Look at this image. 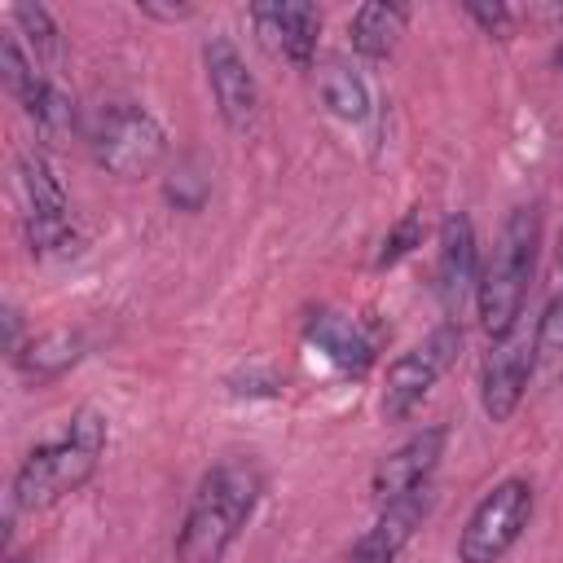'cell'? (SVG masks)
Instances as JSON below:
<instances>
[{"instance_id":"6da1fadb","label":"cell","mask_w":563,"mask_h":563,"mask_svg":"<svg viewBox=\"0 0 563 563\" xmlns=\"http://www.w3.org/2000/svg\"><path fill=\"white\" fill-rule=\"evenodd\" d=\"M264 497V471L255 457H220L194 484L185 519L176 528V563H220Z\"/></svg>"},{"instance_id":"7a4b0ae2","label":"cell","mask_w":563,"mask_h":563,"mask_svg":"<svg viewBox=\"0 0 563 563\" xmlns=\"http://www.w3.org/2000/svg\"><path fill=\"white\" fill-rule=\"evenodd\" d=\"M110 444V418L97 405H79L66 427L48 440H40L13 471V488H9V510H48L57 501H66L70 493H79L97 466L101 453Z\"/></svg>"},{"instance_id":"3957f363","label":"cell","mask_w":563,"mask_h":563,"mask_svg":"<svg viewBox=\"0 0 563 563\" xmlns=\"http://www.w3.org/2000/svg\"><path fill=\"white\" fill-rule=\"evenodd\" d=\"M537 251H541V207L519 202L506 211L493 238V251L479 264L475 317L488 339H501L523 321V303H528L532 273H537Z\"/></svg>"},{"instance_id":"277c9868","label":"cell","mask_w":563,"mask_h":563,"mask_svg":"<svg viewBox=\"0 0 563 563\" xmlns=\"http://www.w3.org/2000/svg\"><path fill=\"white\" fill-rule=\"evenodd\" d=\"M13 198H18V220L26 233V246L44 264L75 260L84 251V233L70 211V194L44 150H22L13 163Z\"/></svg>"},{"instance_id":"5b68a950","label":"cell","mask_w":563,"mask_h":563,"mask_svg":"<svg viewBox=\"0 0 563 563\" xmlns=\"http://www.w3.org/2000/svg\"><path fill=\"white\" fill-rule=\"evenodd\" d=\"M84 141H88L92 163L119 180L150 176L167 154V128L158 123V114L150 106H141L132 97L97 101L84 123Z\"/></svg>"},{"instance_id":"8992f818","label":"cell","mask_w":563,"mask_h":563,"mask_svg":"<svg viewBox=\"0 0 563 563\" xmlns=\"http://www.w3.org/2000/svg\"><path fill=\"white\" fill-rule=\"evenodd\" d=\"M537 510V488L523 475L497 479L466 515L457 532V563H501L515 541L528 532Z\"/></svg>"},{"instance_id":"52a82bcc","label":"cell","mask_w":563,"mask_h":563,"mask_svg":"<svg viewBox=\"0 0 563 563\" xmlns=\"http://www.w3.org/2000/svg\"><path fill=\"white\" fill-rule=\"evenodd\" d=\"M462 343H466L462 321H440L427 339H418V343L405 347L396 361H387V369H383V391H378V413H383L387 422L409 418V413L431 396V387L457 365Z\"/></svg>"},{"instance_id":"ba28073f","label":"cell","mask_w":563,"mask_h":563,"mask_svg":"<svg viewBox=\"0 0 563 563\" xmlns=\"http://www.w3.org/2000/svg\"><path fill=\"white\" fill-rule=\"evenodd\" d=\"M0 75L9 97L22 106V114L44 132V136H66L75 132L79 114H75V97L31 57V48L18 40V31L0 35Z\"/></svg>"},{"instance_id":"9c48e42d","label":"cell","mask_w":563,"mask_h":563,"mask_svg":"<svg viewBox=\"0 0 563 563\" xmlns=\"http://www.w3.org/2000/svg\"><path fill=\"white\" fill-rule=\"evenodd\" d=\"M537 374V352H532V334L523 330V321L493 339L479 365V409L488 422H510L515 409L523 405L528 378Z\"/></svg>"},{"instance_id":"30bf717a","label":"cell","mask_w":563,"mask_h":563,"mask_svg":"<svg viewBox=\"0 0 563 563\" xmlns=\"http://www.w3.org/2000/svg\"><path fill=\"white\" fill-rule=\"evenodd\" d=\"M202 70H207V88L216 101V114L229 132H251L260 119V84L246 66V57L238 53V44L229 35H207L202 40Z\"/></svg>"},{"instance_id":"8fae6325","label":"cell","mask_w":563,"mask_h":563,"mask_svg":"<svg viewBox=\"0 0 563 563\" xmlns=\"http://www.w3.org/2000/svg\"><path fill=\"white\" fill-rule=\"evenodd\" d=\"M444 444H449V427H444V422H431V427L413 431L409 440H400V444L374 466V475H369V497H374L378 506H387V501H400V497H409V493H418V488H431V475H435V466H440V457H444Z\"/></svg>"},{"instance_id":"7c38bea8","label":"cell","mask_w":563,"mask_h":563,"mask_svg":"<svg viewBox=\"0 0 563 563\" xmlns=\"http://www.w3.org/2000/svg\"><path fill=\"white\" fill-rule=\"evenodd\" d=\"M435 299L444 308V321L462 317V303L475 295L479 286V242H475V224L466 211H449L440 224V242H435Z\"/></svg>"},{"instance_id":"4fadbf2b","label":"cell","mask_w":563,"mask_h":563,"mask_svg":"<svg viewBox=\"0 0 563 563\" xmlns=\"http://www.w3.org/2000/svg\"><path fill=\"white\" fill-rule=\"evenodd\" d=\"M303 343L317 347L339 374L361 378V374L378 361L383 334H378V325H369L365 317H352V312H339V308H317V312H308V321H303Z\"/></svg>"},{"instance_id":"5bb4252c","label":"cell","mask_w":563,"mask_h":563,"mask_svg":"<svg viewBox=\"0 0 563 563\" xmlns=\"http://www.w3.org/2000/svg\"><path fill=\"white\" fill-rule=\"evenodd\" d=\"M251 26L264 40V48L299 70L317 66V40H321V9L303 0H273L251 4Z\"/></svg>"},{"instance_id":"9a60e30c","label":"cell","mask_w":563,"mask_h":563,"mask_svg":"<svg viewBox=\"0 0 563 563\" xmlns=\"http://www.w3.org/2000/svg\"><path fill=\"white\" fill-rule=\"evenodd\" d=\"M427 510H431V488H418V493H409V497H400V501L378 506V519L356 537V545L347 550V559H352V563H396L400 550H405V545L413 541V532L422 528Z\"/></svg>"},{"instance_id":"2e32d148","label":"cell","mask_w":563,"mask_h":563,"mask_svg":"<svg viewBox=\"0 0 563 563\" xmlns=\"http://www.w3.org/2000/svg\"><path fill=\"white\" fill-rule=\"evenodd\" d=\"M312 84H317L321 106H325L334 119H343V123H365V119H369V106H374L369 84H365V75L356 70V62H347L343 53L317 62V66H312Z\"/></svg>"},{"instance_id":"e0dca14e","label":"cell","mask_w":563,"mask_h":563,"mask_svg":"<svg viewBox=\"0 0 563 563\" xmlns=\"http://www.w3.org/2000/svg\"><path fill=\"white\" fill-rule=\"evenodd\" d=\"M405 22H409V9L405 4H387V0H369L352 13L347 22V40H352V53H361L365 62H383L396 53L400 35H405Z\"/></svg>"},{"instance_id":"ac0fdd59","label":"cell","mask_w":563,"mask_h":563,"mask_svg":"<svg viewBox=\"0 0 563 563\" xmlns=\"http://www.w3.org/2000/svg\"><path fill=\"white\" fill-rule=\"evenodd\" d=\"M79 356H84V334H79V330L57 325V330H44V334L26 339V347L13 356V369H18L26 383H35V387H40V383L62 378Z\"/></svg>"},{"instance_id":"d6986e66","label":"cell","mask_w":563,"mask_h":563,"mask_svg":"<svg viewBox=\"0 0 563 563\" xmlns=\"http://www.w3.org/2000/svg\"><path fill=\"white\" fill-rule=\"evenodd\" d=\"M532 352H537V369L554 383L563 374V233H559V246H554L550 295H545V308L532 325Z\"/></svg>"},{"instance_id":"ffe728a7","label":"cell","mask_w":563,"mask_h":563,"mask_svg":"<svg viewBox=\"0 0 563 563\" xmlns=\"http://www.w3.org/2000/svg\"><path fill=\"white\" fill-rule=\"evenodd\" d=\"M9 31H18V40L31 48V57L40 66L62 53V31H57V22L44 4H13L9 9Z\"/></svg>"},{"instance_id":"44dd1931","label":"cell","mask_w":563,"mask_h":563,"mask_svg":"<svg viewBox=\"0 0 563 563\" xmlns=\"http://www.w3.org/2000/svg\"><path fill=\"white\" fill-rule=\"evenodd\" d=\"M422 238H427V216H422V207H409V211L383 233V246H378V255H374V268L400 264L405 255H413V251L422 246Z\"/></svg>"},{"instance_id":"7402d4cb","label":"cell","mask_w":563,"mask_h":563,"mask_svg":"<svg viewBox=\"0 0 563 563\" xmlns=\"http://www.w3.org/2000/svg\"><path fill=\"white\" fill-rule=\"evenodd\" d=\"M229 391L233 396H282V378L268 365H251L242 374H229Z\"/></svg>"},{"instance_id":"603a6c76","label":"cell","mask_w":563,"mask_h":563,"mask_svg":"<svg viewBox=\"0 0 563 563\" xmlns=\"http://www.w3.org/2000/svg\"><path fill=\"white\" fill-rule=\"evenodd\" d=\"M202 194H207V185L194 172H176V180H167V202H176L180 211H198Z\"/></svg>"},{"instance_id":"cb8c5ba5","label":"cell","mask_w":563,"mask_h":563,"mask_svg":"<svg viewBox=\"0 0 563 563\" xmlns=\"http://www.w3.org/2000/svg\"><path fill=\"white\" fill-rule=\"evenodd\" d=\"M466 13H471L488 35H506V31H510V9H506V4H466Z\"/></svg>"},{"instance_id":"d4e9b609","label":"cell","mask_w":563,"mask_h":563,"mask_svg":"<svg viewBox=\"0 0 563 563\" xmlns=\"http://www.w3.org/2000/svg\"><path fill=\"white\" fill-rule=\"evenodd\" d=\"M26 343H22V312L13 308V303H4V352H9V361L22 352Z\"/></svg>"},{"instance_id":"484cf974","label":"cell","mask_w":563,"mask_h":563,"mask_svg":"<svg viewBox=\"0 0 563 563\" xmlns=\"http://www.w3.org/2000/svg\"><path fill=\"white\" fill-rule=\"evenodd\" d=\"M136 9H141V18H158V22H180L194 13L189 4H154V0H141Z\"/></svg>"},{"instance_id":"4316f807","label":"cell","mask_w":563,"mask_h":563,"mask_svg":"<svg viewBox=\"0 0 563 563\" xmlns=\"http://www.w3.org/2000/svg\"><path fill=\"white\" fill-rule=\"evenodd\" d=\"M554 62H559V70H563V40H559V48H554Z\"/></svg>"},{"instance_id":"83f0119b","label":"cell","mask_w":563,"mask_h":563,"mask_svg":"<svg viewBox=\"0 0 563 563\" xmlns=\"http://www.w3.org/2000/svg\"><path fill=\"white\" fill-rule=\"evenodd\" d=\"M9 563H35V559H9Z\"/></svg>"}]
</instances>
